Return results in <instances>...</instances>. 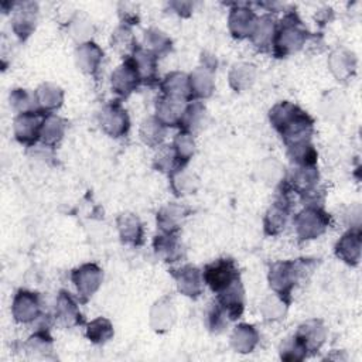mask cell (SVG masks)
Returning a JSON list of instances; mask_svg holds the SVG:
<instances>
[{"mask_svg": "<svg viewBox=\"0 0 362 362\" xmlns=\"http://www.w3.org/2000/svg\"><path fill=\"white\" fill-rule=\"evenodd\" d=\"M205 279L214 291H221L238 281V270L232 260L221 259L216 263L206 266Z\"/></svg>", "mask_w": 362, "mask_h": 362, "instance_id": "1", "label": "cell"}]
</instances>
